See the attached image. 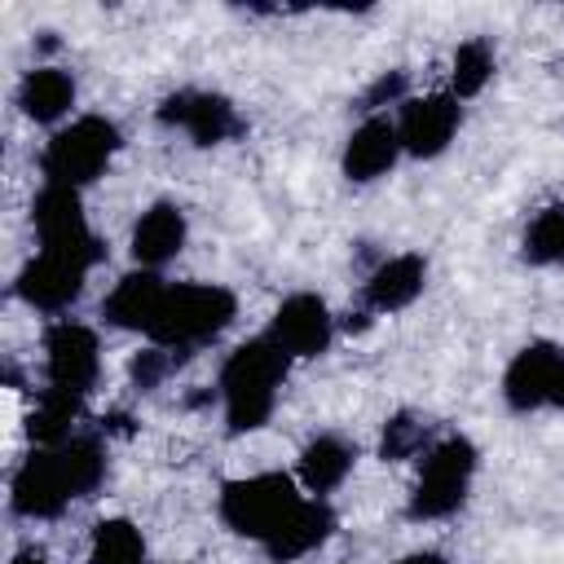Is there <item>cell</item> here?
Returning <instances> with one entry per match:
<instances>
[{"instance_id":"obj_25","label":"cell","mask_w":564,"mask_h":564,"mask_svg":"<svg viewBox=\"0 0 564 564\" xmlns=\"http://www.w3.org/2000/svg\"><path fill=\"white\" fill-rule=\"evenodd\" d=\"M379 454H383L388 463H405V458H414V454H427V419H419V414H410V410L392 414V419L383 423Z\"/></svg>"},{"instance_id":"obj_10","label":"cell","mask_w":564,"mask_h":564,"mask_svg":"<svg viewBox=\"0 0 564 564\" xmlns=\"http://www.w3.org/2000/svg\"><path fill=\"white\" fill-rule=\"evenodd\" d=\"M269 339H273L286 357L308 361V357H322V352L330 348V339H335V317H330V308H326L322 295L295 291V295H286V300L273 308Z\"/></svg>"},{"instance_id":"obj_20","label":"cell","mask_w":564,"mask_h":564,"mask_svg":"<svg viewBox=\"0 0 564 564\" xmlns=\"http://www.w3.org/2000/svg\"><path fill=\"white\" fill-rule=\"evenodd\" d=\"M75 106V79L62 66H31L18 84V110L35 123H62Z\"/></svg>"},{"instance_id":"obj_19","label":"cell","mask_w":564,"mask_h":564,"mask_svg":"<svg viewBox=\"0 0 564 564\" xmlns=\"http://www.w3.org/2000/svg\"><path fill=\"white\" fill-rule=\"evenodd\" d=\"M352 463H357V445H348L335 432H322L300 449V489L308 498H326L348 480Z\"/></svg>"},{"instance_id":"obj_27","label":"cell","mask_w":564,"mask_h":564,"mask_svg":"<svg viewBox=\"0 0 564 564\" xmlns=\"http://www.w3.org/2000/svg\"><path fill=\"white\" fill-rule=\"evenodd\" d=\"M388 101H405V75H401V70L379 75V79L361 93V110H366V115H379V106H388Z\"/></svg>"},{"instance_id":"obj_5","label":"cell","mask_w":564,"mask_h":564,"mask_svg":"<svg viewBox=\"0 0 564 564\" xmlns=\"http://www.w3.org/2000/svg\"><path fill=\"white\" fill-rule=\"evenodd\" d=\"M480 454L467 436H445L427 445L419 458V480L410 489V520H445L467 502V489L476 480Z\"/></svg>"},{"instance_id":"obj_9","label":"cell","mask_w":564,"mask_h":564,"mask_svg":"<svg viewBox=\"0 0 564 564\" xmlns=\"http://www.w3.org/2000/svg\"><path fill=\"white\" fill-rule=\"evenodd\" d=\"M458 123H463V106L454 93H423L401 101L397 137L410 159H436L458 137Z\"/></svg>"},{"instance_id":"obj_1","label":"cell","mask_w":564,"mask_h":564,"mask_svg":"<svg viewBox=\"0 0 564 564\" xmlns=\"http://www.w3.org/2000/svg\"><path fill=\"white\" fill-rule=\"evenodd\" d=\"M286 366L291 357L269 339V335H256L247 344H238L225 366H220V401H225V427L234 436L242 432H256L269 423L273 405H278V392H282V379H286Z\"/></svg>"},{"instance_id":"obj_4","label":"cell","mask_w":564,"mask_h":564,"mask_svg":"<svg viewBox=\"0 0 564 564\" xmlns=\"http://www.w3.org/2000/svg\"><path fill=\"white\" fill-rule=\"evenodd\" d=\"M308 494L300 489L295 476L286 471H256V476H238L220 489V520L229 533L238 538H251V542H264Z\"/></svg>"},{"instance_id":"obj_8","label":"cell","mask_w":564,"mask_h":564,"mask_svg":"<svg viewBox=\"0 0 564 564\" xmlns=\"http://www.w3.org/2000/svg\"><path fill=\"white\" fill-rule=\"evenodd\" d=\"M44 370H48V388L84 397L97 383V370H101L97 330L84 326V322H70V317L53 322L48 335H44Z\"/></svg>"},{"instance_id":"obj_16","label":"cell","mask_w":564,"mask_h":564,"mask_svg":"<svg viewBox=\"0 0 564 564\" xmlns=\"http://www.w3.org/2000/svg\"><path fill=\"white\" fill-rule=\"evenodd\" d=\"M330 533H335V511L326 507V498H304L260 546L273 564H295V560L313 555Z\"/></svg>"},{"instance_id":"obj_24","label":"cell","mask_w":564,"mask_h":564,"mask_svg":"<svg viewBox=\"0 0 564 564\" xmlns=\"http://www.w3.org/2000/svg\"><path fill=\"white\" fill-rule=\"evenodd\" d=\"M520 251H524L529 264H542V269L564 264V203H551V207L533 212Z\"/></svg>"},{"instance_id":"obj_23","label":"cell","mask_w":564,"mask_h":564,"mask_svg":"<svg viewBox=\"0 0 564 564\" xmlns=\"http://www.w3.org/2000/svg\"><path fill=\"white\" fill-rule=\"evenodd\" d=\"M79 401L75 392H62V388H44L35 410H31V436L40 445H62L70 441V423L79 419Z\"/></svg>"},{"instance_id":"obj_6","label":"cell","mask_w":564,"mask_h":564,"mask_svg":"<svg viewBox=\"0 0 564 564\" xmlns=\"http://www.w3.org/2000/svg\"><path fill=\"white\" fill-rule=\"evenodd\" d=\"M75 480L66 471V458H62V445H35L13 480H9V507L26 520H53L62 516L70 502H75Z\"/></svg>"},{"instance_id":"obj_17","label":"cell","mask_w":564,"mask_h":564,"mask_svg":"<svg viewBox=\"0 0 564 564\" xmlns=\"http://www.w3.org/2000/svg\"><path fill=\"white\" fill-rule=\"evenodd\" d=\"M423 282H427L423 256H414V251L388 256L366 278V304H370V313H401L423 295Z\"/></svg>"},{"instance_id":"obj_29","label":"cell","mask_w":564,"mask_h":564,"mask_svg":"<svg viewBox=\"0 0 564 564\" xmlns=\"http://www.w3.org/2000/svg\"><path fill=\"white\" fill-rule=\"evenodd\" d=\"M551 410H564V366L555 375V388H551Z\"/></svg>"},{"instance_id":"obj_22","label":"cell","mask_w":564,"mask_h":564,"mask_svg":"<svg viewBox=\"0 0 564 564\" xmlns=\"http://www.w3.org/2000/svg\"><path fill=\"white\" fill-rule=\"evenodd\" d=\"M88 564H145V538L132 520H101L88 538Z\"/></svg>"},{"instance_id":"obj_12","label":"cell","mask_w":564,"mask_h":564,"mask_svg":"<svg viewBox=\"0 0 564 564\" xmlns=\"http://www.w3.org/2000/svg\"><path fill=\"white\" fill-rule=\"evenodd\" d=\"M159 123L189 132L194 145H220V141H229V137L242 132V119H238V110H234L229 97H220V93H194V88H181V93L163 97Z\"/></svg>"},{"instance_id":"obj_2","label":"cell","mask_w":564,"mask_h":564,"mask_svg":"<svg viewBox=\"0 0 564 564\" xmlns=\"http://www.w3.org/2000/svg\"><path fill=\"white\" fill-rule=\"evenodd\" d=\"M234 313H238V300H234L229 286H216V282H167L145 339L167 348V352H189V348L216 339L234 322Z\"/></svg>"},{"instance_id":"obj_28","label":"cell","mask_w":564,"mask_h":564,"mask_svg":"<svg viewBox=\"0 0 564 564\" xmlns=\"http://www.w3.org/2000/svg\"><path fill=\"white\" fill-rule=\"evenodd\" d=\"M397 564H445L436 551H410V555H401Z\"/></svg>"},{"instance_id":"obj_3","label":"cell","mask_w":564,"mask_h":564,"mask_svg":"<svg viewBox=\"0 0 564 564\" xmlns=\"http://www.w3.org/2000/svg\"><path fill=\"white\" fill-rule=\"evenodd\" d=\"M119 128L106 119V115H79L70 123H62L44 154H40V172H44V185H66V189H84L93 185L110 159L119 154Z\"/></svg>"},{"instance_id":"obj_21","label":"cell","mask_w":564,"mask_h":564,"mask_svg":"<svg viewBox=\"0 0 564 564\" xmlns=\"http://www.w3.org/2000/svg\"><path fill=\"white\" fill-rule=\"evenodd\" d=\"M494 48H489V40L485 35H467L458 48H454V57H449V93L463 101V97H480L485 93V84L494 79Z\"/></svg>"},{"instance_id":"obj_15","label":"cell","mask_w":564,"mask_h":564,"mask_svg":"<svg viewBox=\"0 0 564 564\" xmlns=\"http://www.w3.org/2000/svg\"><path fill=\"white\" fill-rule=\"evenodd\" d=\"M185 234H189V225H185V212L176 203H167V198L163 203H150L132 220V234H128V247H132L137 269H154L159 273L167 260L181 256Z\"/></svg>"},{"instance_id":"obj_11","label":"cell","mask_w":564,"mask_h":564,"mask_svg":"<svg viewBox=\"0 0 564 564\" xmlns=\"http://www.w3.org/2000/svg\"><path fill=\"white\" fill-rule=\"evenodd\" d=\"M93 264L75 260V256H57V251H40L35 260L22 264L13 291L26 308L35 313H62L84 295V278Z\"/></svg>"},{"instance_id":"obj_18","label":"cell","mask_w":564,"mask_h":564,"mask_svg":"<svg viewBox=\"0 0 564 564\" xmlns=\"http://www.w3.org/2000/svg\"><path fill=\"white\" fill-rule=\"evenodd\" d=\"M163 291H167V282H163L154 269H132V273H123V278L106 291L101 317H106L110 326H119V330H141V335H145L150 322H154V308H159Z\"/></svg>"},{"instance_id":"obj_26","label":"cell","mask_w":564,"mask_h":564,"mask_svg":"<svg viewBox=\"0 0 564 564\" xmlns=\"http://www.w3.org/2000/svg\"><path fill=\"white\" fill-rule=\"evenodd\" d=\"M172 361H176V352H167V348H159V344H145V348H141V352H132V361H128L132 388H141V392L159 388V383H163V375L172 370Z\"/></svg>"},{"instance_id":"obj_14","label":"cell","mask_w":564,"mask_h":564,"mask_svg":"<svg viewBox=\"0 0 564 564\" xmlns=\"http://www.w3.org/2000/svg\"><path fill=\"white\" fill-rule=\"evenodd\" d=\"M401 154H405V150H401V137H397V119H388V115H366V119L352 128V137L344 141L339 167H344V176H348L352 185H370V181L388 176Z\"/></svg>"},{"instance_id":"obj_13","label":"cell","mask_w":564,"mask_h":564,"mask_svg":"<svg viewBox=\"0 0 564 564\" xmlns=\"http://www.w3.org/2000/svg\"><path fill=\"white\" fill-rule=\"evenodd\" d=\"M564 366V352L546 339H533L524 344L507 370H502V401L511 414H533V410H546L551 405V388H555V375Z\"/></svg>"},{"instance_id":"obj_30","label":"cell","mask_w":564,"mask_h":564,"mask_svg":"<svg viewBox=\"0 0 564 564\" xmlns=\"http://www.w3.org/2000/svg\"><path fill=\"white\" fill-rule=\"evenodd\" d=\"M13 564H44V560H40V555H18Z\"/></svg>"},{"instance_id":"obj_7","label":"cell","mask_w":564,"mask_h":564,"mask_svg":"<svg viewBox=\"0 0 564 564\" xmlns=\"http://www.w3.org/2000/svg\"><path fill=\"white\" fill-rule=\"evenodd\" d=\"M31 220H35L40 251L75 256V260H84V264H97V260H101V242H97V234L88 229L79 189L44 185V189L35 194V203H31Z\"/></svg>"}]
</instances>
